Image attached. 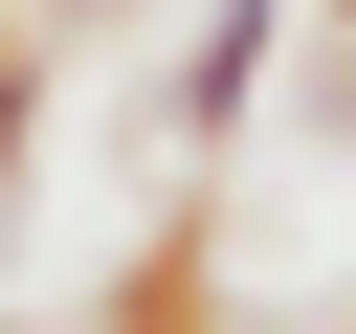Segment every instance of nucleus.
Returning a JSON list of instances; mask_svg holds the SVG:
<instances>
[{"instance_id": "obj_1", "label": "nucleus", "mask_w": 356, "mask_h": 334, "mask_svg": "<svg viewBox=\"0 0 356 334\" xmlns=\"http://www.w3.org/2000/svg\"><path fill=\"white\" fill-rule=\"evenodd\" d=\"M289 22H312V0H200V45H178V111H156V134H178V156H245V134H267Z\"/></svg>"}, {"instance_id": "obj_2", "label": "nucleus", "mask_w": 356, "mask_h": 334, "mask_svg": "<svg viewBox=\"0 0 356 334\" xmlns=\"http://www.w3.org/2000/svg\"><path fill=\"white\" fill-rule=\"evenodd\" d=\"M22 111H44V67H22V45H0V178H22Z\"/></svg>"}, {"instance_id": "obj_3", "label": "nucleus", "mask_w": 356, "mask_h": 334, "mask_svg": "<svg viewBox=\"0 0 356 334\" xmlns=\"http://www.w3.org/2000/svg\"><path fill=\"white\" fill-rule=\"evenodd\" d=\"M22 22H134V0H22Z\"/></svg>"}, {"instance_id": "obj_4", "label": "nucleus", "mask_w": 356, "mask_h": 334, "mask_svg": "<svg viewBox=\"0 0 356 334\" xmlns=\"http://www.w3.org/2000/svg\"><path fill=\"white\" fill-rule=\"evenodd\" d=\"M312 22H334V45H356V0H312Z\"/></svg>"}]
</instances>
